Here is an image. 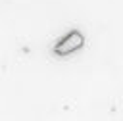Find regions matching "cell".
I'll list each match as a JSON object with an SVG mask.
<instances>
[{
	"label": "cell",
	"instance_id": "cell-1",
	"mask_svg": "<svg viewBox=\"0 0 123 121\" xmlns=\"http://www.w3.org/2000/svg\"><path fill=\"white\" fill-rule=\"evenodd\" d=\"M83 44H85L83 33L77 31V29H73V31H69L65 36H62V38L54 44V54H56V56H69V54L81 50Z\"/></svg>",
	"mask_w": 123,
	"mask_h": 121
}]
</instances>
